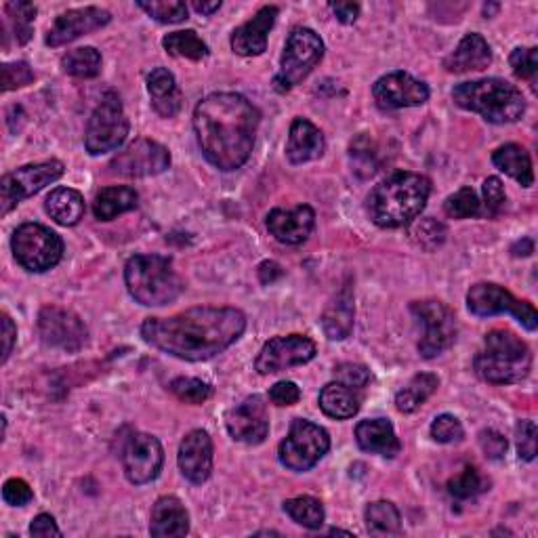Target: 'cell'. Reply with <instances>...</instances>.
I'll use <instances>...</instances> for the list:
<instances>
[{
  "label": "cell",
  "mask_w": 538,
  "mask_h": 538,
  "mask_svg": "<svg viewBox=\"0 0 538 538\" xmlns=\"http://www.w3.org/2000/svg\"><path fill=\"white\" fill-rule=\"evenodd\" d=\"M30 534L38 538H51V536H61V530L55 524V517L49 513H40L32 520Z\"/></svg>",
  "instance_id": "obj_55"
},
{
  "label": "cell",
  "mask_w": 538,
  "mask_h": 538,
  "mask_svg": "<svg viewBox=\"0 0 538 538\" xmlns=\"http://www.w3.org/2000/svg\"><path fill=\"white\" fill-rule=\"evenodd\" d=\"M532 251H534V244L528 238L526 240H520L517 244H513V248H511V253L515 257H528Z\"/></svg>",
  "instance_id": "obj_59"
},
{
  "label": "cell",
  "mask_w": 538,
  "mask_h": 538,
  "mask_svg": "<svg viewBox=\"0 0 538 538\" xmlns=\"http://www.w3.org/2000/svg\"><path fill=\"white\" fill-rule=\"evenodd\" d=\"M284 511L291 520L303 528L318 530L324 524V505L314 499V496H297V499H288L284 503Z\"/></svg>",
  "instance_id": "obj_37"
},
{
  "label": "cell",
  "mask_w": 538,
  "mask_h": 538,
  "mask_svg": "<svg viewBox=\"0 0 538 538\" xmlns=\"http://www.w3.org/2000/svg\"><path fill=\"white\" fill-rule=\"evenodd\" d=\"M129 295L146 307L169 305L183 293V280L171 259L160 255H135L124 265Z\"/></svg>",
  "instance_id": "obj_6"
},
{
  "label": "cell",
  "mask_w": 538,
  "mask_h": 538,
  "mask_svg": "<svg viewBox=\"0 0 538 538\" xmlns=\"http://www.w3.org/2000/svg\"><path fill=\"white\" fill-rule=\"evenodd\" d=\"M318 354L316 343L303 335H288L269 339L255 360V370L259 375H276L293 366H303L312 362Z\"/></svg>",
  "instance_id": "obj_16"
},
{
  "label": "cell",
  "mask_w": 538,
  "mask_h": 538,
  "mask_svg": "<svg viewBox=\"0 0 538 538\" xmlns=\"http://www.w3.org/2000/svg\"><path fill=\"white\" fill-rule=\"evenodd\" d=\"M324 57V43L312 28H295L286 40L280 70L274 78L278 93H288L314 72Z\"/></svg>",
  "instance_id": "obj_7"
},
{
  "label": "cell",
  "mask_w": 538,
  "mask_h": 538,
  "mask_svg": "<svg viewBox=\"0 0 538 538\" xmlns=\"http://www.w3.org/2000/svg\"><path fill=\"white\" fill-rule=\"evenodd\" d=\"M171 167V152L158 141L137 139L118 152L110 162V175L118 177H156Z\"/></svg>",
  "instance_id": "obj_15"
},
{
  "label": "cell",
  "mask_w": 538,
  "mask_h": 538,
  "mask_svg": "<svg viewBox=\"0 0 538 538\" xmlns=\"http://www.w3.org/2000/svg\"><path fill=\"white\" fill-rule=\"evenodd\" d=\"M511 70L517 78L528 80L532 89L536 87V76H538V51L534 47L528 49H515L509 57Z\"/></svg>",
  "instance_id": "obj_46"
},
{
  "label": "cell",
  "mask_w": 538,
  "mask_h": 538,
  "mask_svg": "<svg viewBox=\"0 0 538 538\" xmlns=\"http://www.w3.org/2000/svg\"><path fill=\"white\" fill-rule=\"evenodd\" d=\"M366 530L372 536H396L402 532V515L389 501H377L366 507Z\"/></svg>",
  "instance_id": "obj_35"
},
{
  "label": "cell",
  "mask_w": 538,
  "mask_h": 538,
  "mask_svg": "<svg viewBox=\"0 0 538 538\" xmlns=\"http://www.w3.org/2000/svg\"><path fill=\"white\" fill-rule=\"evenodd\" d=\"M475 372L492 385L524 381L532 370L530 347L511 330H492L484 339V349L475 356Z\"/></svg>",
  "instance_id": "obj_5"
},
{
  "label": "cell",
  "mask_w": 538,
  "mask_h": 538,
  "mask_svg": "<svg viewBox=\"0 0 538 538\" xmlns=\"http://www.w3.org/2000/svg\"><path fill=\"white\" fill-rule=\"evenodd\" d=\"M225 427L236 442L257 446L263 444L269 433L267 404L261 396L246 398L225 415Z\"/></svg>",
  "instance_id": "obj_19"
},
{
  "label": "cell",
  "mask_w": 538,
  "mask_h": 538,
  "mask_svg": "<svg viewBox=\"0 0 538 538\" xmlns=\"http://www.w3.org/2000/svg\"><path fill=\"white\" fill-rule=\"evenodd\" d=\"M139 194L129 185H114V188H103L93 202V215L99 221H112L118 215L137 209Z\"/></svg>",
  "instance_id": "obj_33"
},
{
  "label": "cell",
  "mask_w": 538,
  "mask_h": 538,
  "mask_svg": "<svg viewBox=\"0 0 538 538\" xmlns=\"http://www.w3.org/2000/svg\"><path fill=\"white\" fill-rule=\"evenodd\" d=\"M11 248L15 261L34 274L49 272L64 257V240L40 223L19 225L11 238Z\"/></svg>",
  "instance_id": "obj_8"
},
{
  "label": "cell",
  "mask_w": 538,
  "mask_h": 538,
  "mask_svg": "<svg viewBox=\"0 0 538 538\" xmlns=\"http://www.w3.org/2000/svg\"><path fill=\"white\" fill-rule=\"evenodd\" d=\"M452 99L459 108L480 114L492 124H513L526 112L522 91L503 78L461 82L452 89Z\"/></svg>",
  "instance_id": "obj_4"
},
{
  "label": "cell",
  "mask_w": 538,
  "mask_h": 538,
  "mask_svg": "<svg viewBox=\"0 0 538 538\" xmlns=\"http://www.w3.org/2000/svg\"><path fill=\"white\" fill-rule=\"evenodd\" d=\"M492 164L511 179H515L522 188H532L534 185V171L530 154L517 146V143H505L492 154Z\"/></svg>",
  "instance_id": "obj_31"
},
{
  "label": "cell",
  "mask_w": 538,
  "mask_h": 538,
  "mask_svg": "<svg viewBox=\"0 0 538 538\" xmlns=\"http://www.w3.org/2000/svg\"><path fill=\"white\" fill-rule=\"evenodd\" d=\"M465 436L463 425L457 417L452 415H440L431 423V438L440 444H454L461 442Z\"/></svg>",
  "instance_id": "obj_47"
},
{
  "label": "cell",
  "mask_w": 538,
  "mask_h": 538,
  "mask_svg": "<svg viewBox=\"0 0 538 538\" xmlns=\"http://www.w3.org/2000/svg\"><path fill=\"white\" fill-rule=\"evenodd\" d=\"M482 194H484L486 211H488L490 215H499V213L503 211L505 202H507L505 188H503V181H501L499 177H488V179L484 181Z\"/></svg>",
  "instance_id": "obj_52"
},
{
  "label": "cell",
  "mask_w": 538,
  "mask_h": 538,
  "mask_svg": "<svg viewBox=\"0 0 538 538\" xmlns=\"http://www.w3.org/2000/svg\"><path fill=\"white\" fill-rule=\"evenodd\" d=\"M351 160L356 164V173L360 177H370L377 171V154L372 148V141L366 135H360L356 141H351Z\"/></svg>",
  "instance_id": "obj_45"
},
{
  "label": "cell",
  "mask_w": 538,
  "mask_h": 538,
  "mask_svg": "<svg viewBox=\"0 0 538 538\" xmlns=\"http://www.w3.org/2000/svg\"><path fill=\"white\" fill-rule=\"evenodd\" d=\"M61 175H64V164L59 160L26 164V167L7 173L0 181V213L9 215L19 202L38 194Z\"/></svg>",
  "instance_id": "obj_13"
},
{
  "label": "cell",
  "mask_w": 538,
  "mask_h": 538,
  "mask_svg": "<svg viewBox=\"0 0 538 538\" xmlns=\"http://www.w3.org/2000/svg\"><path fill=\"white\" fill-rule=\"evenodd\" d=\"M328 450L330 436L324 427L307 419H295L288 436L280 442L278 459L286 469L305 473L314 469Z\"/></svg>",
  "instance_id": "obj_10"
},
{
  "label": "cell",
  "mask_w": 538,
  "mask_h": 538,
  "mask_svg": "<svg viewBox=\"0 0 538 538\" xmlns=\"http://www.w3.org/2000/svg\"><path fill=\"white\" fill-rule=\"evenodd\" d=\"M267 230L278 242L297 246L303 244L314 232L316 213L312 206L299 204L295 209H274L267 215Z\"/></svg>",
  "instance_id": "obj_22"
},
{
  "label": "cell",
  "mask_w": 538,
  "mask_h": 538,
  "mask_svg": "<svg viewBox=\"0 0 538 538\" xmlns=\"http://www.w3.org/2000/svg\"><path fill=\"white\" fill-rule=\"evenodd\" d=\"M282 276V267L274 261H265L259 265V278L263 284H269V282H274L276 278Z\"/></svg>",
  "instance_id": "obj_58"
},
{
  "label": "cell",
  "mask_w": 538,
  "mask_h": 538,
  "mask_svg": "<svg viewBox=\"0 0 538 538\" xmlns=\"http://www.w3.org/2000/svg\"><path fill=\"white\" fill-rule=\"evenodd\" d=\"M164 465L162 444L150 433H133L122 450V467L127 480L135 486L154 482Z\"/></svg>",
  "instance_id": "obj_17"
},
{
  "label": "cell",
  "mask_w": 538,
  "mask_h": 538,
  "mask_svg": "<svg viewBox=\"0 0 538 538\" xmlns=\"http://www.w3.org/2000/svg\"><path fill=\"white\" fill-rule=\"evenodd\" d=\"M190 532V513L177 496H162L152 509L150 534L156 538H175Z\"/></svg>",
  "instance_id": "obj_28"
},
{
  "label": "cell",
  "mask_w": 538,
  "mask_h": 538,
  "mask_svg": "<svg viewBox=\"0 0 538 538\" xmlns=\"http://www.w3.org/2000/svg\"><path fill=\"white\" fill-rule=\"evenodd\" d=\"M410 312L423 330L419 339V354L423 358H436L457 341V318L446 303L436 299L415 301Z\"/></svg>",
  "instance_id": "obj_11"
},
{
  "label": "cell",
  "mask_w": 538,
  "mask_h": 538,
  "mask_svg": "<svg viewBox=\"0 0 538 538\" xmlns=\"http://www.w3.org/2000/svg\"><path fill=\"white\" fill-rule=\"evenodd\" d=\"M269 400L276 406H295L301 400V389L293 381H280L269 389Z\"/></svg>",
  "instance_id": "obj_54"
},
{
  "label": "cell",
  "mask_w": 538,
  "mask_h": 538,
  "mask_svg": "<svg viewBox=\"0 0 538 538\" xmlns=\"http://www.w3.org/2000/svg\"><path fill=\"white\" fill-rule=\"evenodd\" d=\"M517 436V452H520L522 461H534L536 459V423L526 419L520 421L515 427Z\"/></svg>",
  "instance_id": "obj_49"
},
{
  "label": "cell",
  "mask_w": 538,
  "mask_h": 538,
  "mask_svg": "<svg viewBox=\"0 0 538 538\" xmlns=\"http://www.w3.org/2000/svg\"><path fill=\"white\" fill-rule=\"evenodd\" d=\"M61 68L74 78H95L101 72V53L93 47H80L61 57Z\"/></svg>",
  "instance_id": "obj_38"
},
{
  "label": "cell",
  "mask_w": 538,
  "mask_h": 538,
  "mask_svg": "<svg viewBox=\"0 0 538 538\" xmlns=\"http://www.w3.org/2000/svg\"><path fill=\"white\" fill-rule=\"evenodd\" d=\"M177 463L185 480L204 484L213 471V440L204 429H194L181 440Z\"/></svg>",
  "instance_id": "obj_21"
},
{
  "label": "cell",
  "mask_w": 538,
  "mask_h": 538,
  "mask_svg": "<svg viewBox=\"0 0 538 538\" xmlns=\"http://www.w3.org/2000/svg\"><path fill=\"white\" fill-rule=\"evenodd\" d=\"M480 446L484 450V454L488 459L492 461H501L505 454H507V448H509V442L507 438H503L499 431L494 429H484L480 433Z\"/></svg>",
  "instance_id": "obj_53"
},
{
  "label": "cell",
  "mask_w": 538,
  "mask_h": 538,
  "mask_svg": "<svg viewBox=\"0 0 538 538\" xmlns=\"http://www.w3.org/2000/svg\"><path fill=\"white\" fill-rule=\"evenodd\" d=\"M192 7L200 15H213L215 11L221 9V0H215V3H198V0H196V3Z\"/></svg>",
  "instance_id": "obj_60"
},
{
  "label": "cell",
  "mask_w": 538,
  "mask_h": 538,
  "mask_svg": "<svg viewBox=\"0 0 538 538\" xmlns=\"http://www.w3.org/2000/svg\"><path fill=\"white\" fill-rule=\"evenodd\" d=\"M246 330L236 307H192L171 318H148L141 337L154 349L185 362H204L234 345Z\"/></svg>",
  "instance_id": "obj_1"
},
{
  "label": "cell",
  "mask_w": 538,
  "mask_h": 538,
  "mask_svg": "<svg viewBox=\"0 0 538 538\" xmlns=\"http://www.w3.org/2000/svg\"><path fill=\"white\" fill-rule=\"evenodd\" d=\"M45 211L57 225L72 227L85 217L87 206L80 192L72 188H55L45 200Z\"/></svg>",
  "instance_id": "obj_32"
},
{
  "label": "cell",
  "mask_w": 538,
  "mask_h": 538,
  "mask_svg": "<svg viewBox=\"0 0 538 538\" xmlns=\"http://www.w3.org/2000/svg\"><path fill=\"white\" fill-rule=\"evenodd\" d=\"M490 64H492V49L486 43V38L475 32L467 34L459 43V47L444 59V68L450 74L482 72Z\"/></svg>",
  "instance_id": "obj_25"
},
{
  "label": "cell",
  "mask_w": 538,
  "mask_h": 538,
  "mask_svg": "<svg viewBox=\"0 0 538 538\" xmlns=\"http://www.w3.org/2000/svg\"><path fill=\"white\" fill-rule=\"evenodd\" d=\"M330 11L335 13L341 24H354L360 15V5L358 3H333Z\"/></svg>",
  "instance_id": "obj_57"
},
{
  "label": "cell",
  "mask_w": 538,
  "mask_h": 538,
  "mask_svg": "<svg viewBox=\"0 0 538 538\" xmlns=\"http://www.w3.org/2000/svg\"><path fill=\"white\" fill-rule=\"evenodd\" d=\"M356 442L364 452L379 454V457L393 459L400 454L402 444L396 436L391 421L387 419H366L356 427Z\"/></svg>",
  "instance_id": "obj_26"
},
{
  "label": "cell",
  "mask_w": 538,
  "mask_h": 538,
  "mask_svg": "<svg viewBox=\"0 0 538 538\" xmlns=\"http://www.w3.org/2000/svg\"><path fill=\"white\" fill-rule=\"evenodd\" d=\"M148 93L156 114L175 118L181 110V91L175 76L167 68H154L148 76Z\"/></svg>",
  "instance_id": "obj_29"
},
{
  "label": "cell",
  "mask_w": 538,
  "mask_h": 538,
  "mask_svg": "<svg viewBox=\"0 0 538 538\" xmlns=\"http://www.w3.org/2000/svg\"><path fill=\"white\" fill-rule=\"evenodd\" d=\"M30 82H34V72L26 64V61H15V64L3 66V91L5 93H9L13 89L28 87Z\"/></svg>",
  "instance_id": "obj_48"
},
{
  "label": "cell",
  "mask_w": 538,
  "mask_h": 538,
  "mask_svg": "<svg viewBox=\"0 0 538 538\" xmlns=\"http://www.w3.org/2000/svg\"><path fill=\"white\" fill-rule=\"evenodd\" d=\"M162 47L173 57H183L192 61H202L204 57H209V45H206L194 30L167 34L162 38Z\"/></svg>",
  "instance_id": "obj_36"
},
{
  "label": "cell",
  "mask_w": 538,
  "mask_h": 538,
  "mask_svg": "<svg viewBox=\"0 0 538 538\" xmlns=\"http://www.w3.org/2000/svg\"><path fill=\"white\" fill-rule=\"evenodd\" d=\"M431 181L425 175L400 171L381 181L366 200V211L385 230L415 221L429 200Z\"/></svg>",
  "instance_id": "obj_3"
},
{
  "label": "cell",
  "mask_w": 538,
  "mask_h": 538,
  "mask_svg": "<svg viewBox=\"0 0 538 538\" xmlns=\"http://www.w3.org/2000/svg\"><path fill=\"white\" fill-rule=\"evenodd\" d=\"M259 122V110L238 93H213L194 110L198 146L204 158L225 173L244 167L251 158Z\"/></svg>",
  "instance_id": "obj_2"
},
{
  "label": "cell",
  "mask_w": 538,
  "mask_h": 538,
  "mask_svg": "<svg viewBox=\"0 0 538 538\" xmlns=\"http://www.w3.org/2000/svg\"><path fill=\"white\" fill-rule=\"evenodd\" d=\"M129 118L124 114V106L120 97L110 91L101 97L99 106L93 110L87 133H85V148L91 156H101L118 150L129 135Z\"/></svg>",
  "instance_id": "obj_9"
},
{
  "label": "cell",
  "mask_w": 538,
  "mask_h": 538,
  "mask_svg": "<svg viewBox=\"0 0 538 538\" xmlns=\"http://www.w3.org/2000/svg\"><path fill=\"white\" fill-rule=\"evenodd\" d=\"M486 490H490V480L475 467H465L461 473L454 475V478L448 482L450 496H454V499H459V501L475 499V496L484 494Z\"/></svg>",
  "instance_id": "obj_39"
},
{
  "label": "cell",
  "mask_w": 538,
  "mask_h": 538,
  "mask_svg": "<svg viewBox=\"0 0 538 538\" xmlns=\"http://www.w3.org/2000/svg\"><path fill=\"white\" fill-rule=\"evenodd\" d=\"M408 234H410L412 242H417L421 248H425V251L433 253L446 242L448 232H446L444 223H440L438 219L421 217V219H415L410 223Z\"/></svg>",
  "instance_id": "obj_40"
},
{
  "label": "cell",
  "mask_w": 538,
  "mask_h": 538,
  "mask_svg": "<svg viewBox=\"0 0 538 538\" xmlns=\"http://www.w3.org/2000/svg\"><path fill=\"white\" fill-rule=\"evenodd\" d=\"M34 492L30 488V484L22 478H11L5 482L3 486V501L11 507H24L28 503H32Z\"/></svg>",
  "instance_id": "obj_51"
},
{
  "label": "cell",
  "mask_w": 538,
  "mask_h": 538,
  "mask_svg": "<svg viewBox=\"0 0 538 538\" xmlns=\"http://www.w3.org/2000/svg\"><path fill=\"white\" fill-rule=\"evenodd\" d=\"M15 339H17V328H15L13 320L7 314H3V358H0V362H3V364L13 354Z\"/></svg>",
  "instance_id": "obj_56"
},
{
  "label": "cell",
  "mask_w": 538,
  "mask_h": 538,
  "mask_svg": "<svg viewBox=\"0 0 538 538\" xmlns=\"http://www.w3.org/2000/svg\"><path fill=\"white\" fill-rule=\"evenodd\" d=\"M276 17H278V7L267 5L259 9V13L253 19H248L246 24L234 30L230 38L232 51L242 57L261 55L267 49V36L276 24Z\"/></svg>",
  "instance_id": "obj_23"
},
{
  "label": "cell",
  "mask_w": 538,
  "mask_h": 538,
  "mask_svg": "<svg viewBox=\"0 0 538 538\" xmlns=\"http://www.w3.org/2000/svg\"><path fill=\"white\" fill-rule=\"evenodd\" d=\"M36 328L40 341L47 347L70 351V354L80 351L89 341L87 326L82 324V320L70 309L57 305H47L40 309Z\"/></svg>",
  "instance_id": "obj_14"
},
{
  "label": "cell",
  "mask_w": 538,
  "mask_h": 538,
  "mask_svg": "<svg viewBox=\"0 0 538 538\" xmlns=\"http://www.w3.org/2000/svg\"><path fill=\"white\" fill-rule=\"evenodd\" d=\"M5 13L17 45H26L32 38V22L36 17V7L30 3H7Z\"/></svg>",
  "instance_id": "obj_41"
},
{
  "label": "cell",
  "mask_w": 538,
  "mask_h": 538,
  "mask_svg": "<svg viewBox=\"0 0 538 538\" xmlns=\"http://www.w3.org/2000/svg\"><path fill=\"white\" fill-rule=\"evenodd\" d=\"M440 379L433 375V372H419V375L412 377L404 389L398 391L396 396V408L404 415H410L417 408H421L433 393L438 391Z\"/></svg>",
  "instance_id": "obj_34"
},
{
  "label": "cell",
  "mask_w": 538,
  "mask_h": 538,
  "mask_svg": "<svg viewBox=\"0 0 538 538\" xmlns=\"http://www.w3.org/2000/svg\"><path fill=\"white\" fill-rule=\"evenodd\" d=\"M320 408L326 417L337 419V421H345L356 417L362 406V398L358 389H351L343 383H328L322 387L320 391Z\"/></svg>",
  "instance_id": "obj_30"
},
{
  "label": "cell",
  "mask_w": 538,
  "mask_h": 538,
  "mask_svg": "<svg viewBox=\"0 0 538 538\" xmlns=\"http://www.w3.org/2000/svg\"><path fill=\"white\" fill-rule=\"evenodd\" d=\"M169 389L179 402L192 404V406H200L213 396V387L209 383H204L200 379H190V377L175 379L169 385Z\"/></svg>",
  "instance_id": "obj_42"
},
{
  "label": "cell",
  "mask_w": 538,
  "mask_h": 538,
  "mask_svg": "<svg viewBox=\"0 0 538 538\" xmlns=\"http://www.w3.org/2000/svg\"><path fill=\"white\" fill-rule=\"evenodd\" d=\"M335 377H337V383H343L351 389H362L370 383V370L362 364L345 362L335 368Z\"/></svg>",
  "instance_id": "obj_50"
},
{
  "label": "cell",
  "mask_w": 538,
  "mask_h": 538,
  "mask_svg": "<svg viewBox=\"0 0 538 538\" xmlns=\"http://www.w3.org/2000/svg\"><path fill=\"white\" fill-rule=\"evenodd\" d=\"M137 5L160 24H181L190 13L188 5L181 3V0H169V3H143L141 0Z\"/></svg>",
  "instance_id": "obj_44"
},
{
  "label": "cell",
  "mask_w": 538,
  "mask_h": 538,
  "mask_svg": "<svg viewBox=\"0 0 538 538\" xmlns=\"http://www.w3.org/2000/svg\"><path fill=\"white\" fill-rule=\"evenodd\" d=\"M326 150V141L322 131L314 122L305 118H295L291 124V133L286 141V158L291 164H305L318 160Z\"/></svg>",
  "instance_id": "obj_24"
},
{
  "label": "cell",
  "mask_w": 538,
  "mask_h": 538,
  "mask_svg": "<svg viewBox=\"0 0 538 538\" xmlns=\"http://www.w3.org/2000/svg\"><path fill=\"white\" fill-rule=\"evenodd\" d=\"M110 11L101 7H82V9H72L61 13L53 28L49 30L45 43L53 49L64 47L74 43L80 36H87L91 32H97L101 28H106L110 24Z\"/></svg>",
  "instance_id": "obj_20"
},
{
  "label": "cell",
  "mask_w": 538,
  "mask_h": 538,
  "mask_svg": "<svg viewBox=\"0 0 538 538\" xmlns=\"http://www.w3.org/2000/svg\"><path fill=\"white\" fill-rule=\"evenodd\" d=\"M354 293H351L349 282L343 284L341 291L330 299V303L326 305L324 314H322V328L324 335L330 341H343L351 335V330H354Z\"/></svg>",
  "instance_id": "obj_27"
},
{
  "label": "cell",
  "mask_w": 538,
  "mask_h": 538,
  "mask_svg": "<svg viewBox=\"0 0 538 538\" xmlns=\"http://www.w3.org/2000/svg\"><path fill=\"white\" fill-rule=\"evenodd\" d=\"M444 213L452 219H471L480 215V198L471 188H461L444 202Z\"/></svg>",
  "instance_id": "obj_43"
},
{
  "label": "cell",
  "mask_w": 538,
  "mask_h": 538,
  "mask_svg": "<svg viewBox=\"0 0 538 538\" xmlns=\"http://www.w3.org/2000/svg\"><path fill=\"white\" fill-rule=\"evenodd\" d=\"M330 534H345V536H351V532H345V530H337V528H333V530H330Z\"/></svg>",
  "instance_id": "obj_61"
},
{
  "label": "cell",
  "mask_w": 538,
  "mask_h": 538,
  "mask_svg": "<svg viewBox=\"0 0 538 538\" xmlns=\"http://www.w3.org/2000/svg\"><path fill=\"white\" fill-rule=\"evenodd\" d=\"M372 95H375V101L381 110L391 112L423 106L429 99V87L423 80L398 70L381 76L375 82V87H372Z\"/></svg>",
  "instance_id": "obj_18"
},
{
  "label": "cell",
  "mask_w": 538,
  "mask_h": 538,
  "mask_svg": "<svg viewBox=\"0 0 538 538\" xmlns=\"http://www.w3.org/2000/svg\"><path fill=\"white\" fill-rule=\"evenodd\" d=\"M467 307L478 318L511 314L526 330H536L538 326V314L532 303L515 299L507 288L492 282L473 284L467 293Z\"/></svg>",
  "instance_id": "obj_12"
}]
</instances>
